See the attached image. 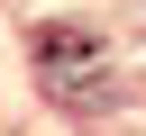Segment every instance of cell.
<instances>
[{
    "instance_id": "cell-1",
    "label": "cell",
    "mask_w": 146,
    "mask_h": 136,
    "mask_svg": "<svg viewBox=\"0 0 146 136\" xmlns=\"http://www.w3.org/2000/svg\"><path fill=\"white\" fill-rule=\"evenodd\" d=\"M36 63H46L55 91H64V82H91V73H100V36H82V27H36Z\"/></svg>"
}]
</instances>
